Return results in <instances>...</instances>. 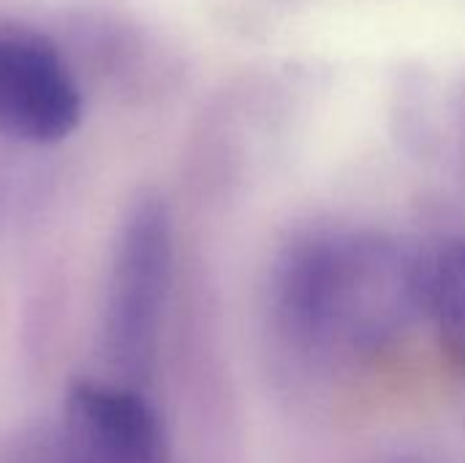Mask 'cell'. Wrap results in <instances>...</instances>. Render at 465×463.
I'll use <instances>...</instances> for the list:
<instances>
[{"label": "cell", "mask_w": 465, "mask_h": 463, "mask_svg": "<svg viewBox=\"0 0 465 463\" xmlns=\"http://www.w3.org/2000/svg\"><path fill=\"white\" fill-rule=\"evenodd\" d=\"M428 265L430 257L384 232H316L286 251L275 308L302 349L373 360L428 322Z\"/></svg>", "instance_id": "6da1fadb"}, {"label": "cell", "mask_w": 465, "mask_h": 463, "mask_svg": "<svg viewBox=\"0 0 465 463\" xmlns=\"http://www.w3.org/2000/svg\"><path fill=\"white\" fill-rule=\"evenodd\" d=\"M172 278V221L161 199L136 202L117 235L104 303V355L120 385L150 371Z\"/></svg>", "instance_id": "7a4b0ae2"}, {"label": "cell", "mask_w": 465, "mask_h": 463, "mask_svg": "<svg viewBox=\"0 0 465 463\" xmlns=\"http://www.w3.org/2000/svg\"><path fill=\"white\" fill-rule=\"evenodd\" d=\"M0 463H172L163 423L139 388L76 382L57 420L8 448Z\"/></svg>", "instance_id": "3957f363"}, {"label": "cell", "mask_w": 465, "mask_h": 463, "mask_svg": "<svg viewBox=\"0 0 465 463\" xmlns=\"http://www.w3.org/2000/svg\"><path fill=\"white\" fill-rule=\"evenodd\" d=\"M79 120L82 93L57 46L30 25L0 16V134L52 145Z\"/></svg>", "instance_id": "277c9868"}, {"label": "cell", "mask_w": 465, "mask_h": 463, "mask_svg": "<svg viewBox=\"0 0 465 463\" xmlns=\"http://www.w3.org/2000/svg\"><path fill=\"white\" fill-rule=\"evenodd\" d=\"M428 325L447 360L465 377V237L430 257Z\"/></svg>", "instance_id": "5b68a950"}]
</instances>
